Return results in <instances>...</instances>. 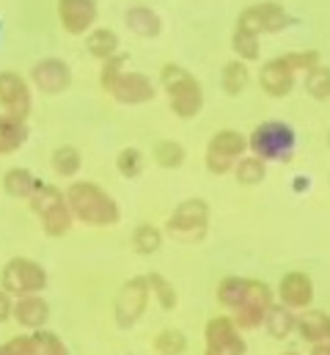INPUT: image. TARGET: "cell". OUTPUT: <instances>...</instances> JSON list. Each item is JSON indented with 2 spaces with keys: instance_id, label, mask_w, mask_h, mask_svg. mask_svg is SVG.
<instances>
[{
  "instance_id": "cell-1",
  "label": "cell",
  "mask_w": 330,
  "mask_h": 355,
  "mask_svg": "<svg viewBox=\"0 0 330 355\" xmlns=\"http://www.w3.org/2000/svg\"><path fill=\"white\" fill-rule=\"evenodd\" d=\"M64 193H67V201H69L75 220H80L85 226L107 229V226H116L121 218V209L113 201V196L105 187H99L96 182H85V179L72 182Z\"/></svg>"
},
{
  "instance_id": "cell-2",
  "label": "cell",
  "mask_w": 330,
  "mask_h": 355,
  "mask_svg": "<svg viewBox=\"0 0 330 355\" xmlns=\"http://www.w3.org/2000/svg\"><path fill=\"white\" fill-rule=\"evenodd\" d=\"M31 209L42 218V229L47 237H64L75 223L67 193L58 190L55 184H47V182L36 184V190L31 196Z\"/></svg>"
},
{
  "instance_id": "cell-3",
  "label": "cell",
  "mask_w": 330,
  "mask_h": 355,
  "mask_svg": "<svg viewBox=\"0 0 330 355\" xmlns=\"http://www.w3.org/2000/svg\"><path fill=\"white\" fill-rule=\"evenodd\" d=\"M248 146L264 163H289L297 149V132L286 121H261L248 138Z\"/></svg>"
},
{
  "instance_id": "cell-4",
  "label": "cell",
  "mask_w": 330,
  "mask_h": 355,
  "mask_svg": "<svg viewBox=\"0 0 330 355\" xmlns=\"http://www.w3.org/2000/svg\"><path fill=\"white\" fill-rule=\"evenodd\" d=\"M160 80H163V89L168 94L171 110L179 119H196L198 110L204 107V91L198 86V80L193 75H187L176 64H168L165 67L163 72H160Z\"/></svg>"
},
{
  "instance_id": "cell-5",
  "label": "cell",
  "mask_w": 330,
  "mask_h": 355,
  "mask_svg": "<svg viewBox=\"0 0 330 355\" xmlns=\"http://www.w3.org/2000/svg\"><path fill=\"white\" fill-rule=\"evenodd\" d=\"M207 232H209V204L204 198L182 201L165 223V234L176 243H201Z\"/></svg>"
},
{
  "instance_id": "cell-6",
  "label": "cell",
  "mask_w": 330,
  "mask_h": 355,
  "mask_svg": "<svg viewBox=\"0 0 330 355\" xmlns=\"http://www.w3.org/2000/svg\"><path fill=\"white\" fill-rule=\"evenodd\" d=\"M149 300H152V286H149V275H135L130 278L121 292L116 295V306H113V317H116V325L121 331H130L135 328L146 309H149Z\"/></svg>"
},
{
  "instance_id": "cell-7",
  "label": "cell",
  "mask_w": 330,
  "mask_h": 355,
  "mask_svg": "<svg viewBox=\"0 0 330 355\" xmlns=\"http://www.w3.org/2000/svg\"><path fill=\"white\" fill-rule=\"evenodd\" d=\"M0 289H6L11 297L39 295L42 289H47V270L33 259L14 257L0 270Z\"/></svg>"
},
{
  "instance_id": "cell-8",
  "label": "cell",
  "mask_w": 330,
  "mask_h": 355,
  "mask_svg": "<svg viewBox=\"0 0 330 355\" xmlns=\"http://www.w3.org/2000/svg\"><path fill=\"white\" fill-rule=\"evenodd\" d=\"M248 342L237 322L226 314L212 317L204 325V355H245Z\"/></svg>"
},
{
  "instance_id": "cell-9",
  "label": "cell",
  "mask_w": 330,
  "mask_h": 355,
  "mask_svg": "<svg viewBox=\"0 0 330 355\" xmlns=\"http://www.w3.org/2000/svg\"><path fill=\"white\" fill-rule=\"evenodd\" d=\"M245 149H248V138L243 132H237V130H220L207 144L204 163H207V168L212 174L223 177V174H229L237 166V160L245 155Z\"/></svg>"
},
{
  "instance_id": "cell-10",
  "label": "cell",
  "mask_w": 330,
  "mask_h": 355,
  "mask_svg": "<svg viewBox=\"0 0 330 355\" xmlns=\"http://www.w3.org/2000/svg\"><path fill=\"white\" fill-rule=\"evenodd\" d=\"M278 300L292 309V311H303L314 303V281L309 272L303 270H292L278 281Z\"/></svg>"
},
{
  "instance_id": "cell-11",
  "label": "cell",
  "mask_w": 330,
  "mask_h": 355,
  "mask_svg": "<svg viewBox=\"0 0 330 355\" xmlns=\"http://www.w3.org/2000/svg\"><path fill=\"white\" fill-rule=\"evenodd\" d=\"M0 105L11 119L25 121L31 116V91L17 72H0Z\"/></svg>"
},
{
  "instance_id": "cell-12",
  "label": "cell",
  "mask_w": 330,
  "mask_h": 355,
  "mask_svg": "<svg viewBox=\"0 0 330 355\" xmlns=\"http://www.w3.org/2000/svg\"><path fill=\"white\" fill-rule=\"evenodd\" d=\"M292 19L286 17V11L275 3H259L253 8H248L245 14L240 17V28H245L250 33H275V31H284Z\"/></svg>"
},
{
  "instance_id": "cell-13",
  "label": "cell",
  "mask_w": 330,
  "mask_h": 355,
  "mask_svg": "<svg viewBox=\"0 0 330 355\" xmlns=\"http://www.w3.org/2000/svg\"><path fill=\"white\" fill-rule=\"evenodd\" d=\"M113 99H119V102H124V105H141V102H149V99H155V83L146 78V75H141V72H121L119 75V80L113 83Z\"/></svg>"
},
{
  "instance_id": "cell-14",
  "label": "cell",
  "mask_w": 330,
  "mask_h": 355,
  "mask_svg": "<svg viewBox=\"0 0 330 355\" xmlns=\"http://www.w3.org/2000/svg\"><path fill=\"white\" fill-rule=\"evenodd\" d=\"M33 86L42 91V94H61V91L69 89L72 83V72L64 61L58 58H44L33 67Z\"/></svg>"
},
{
  "instance_id": "cell-15",
  "label": "cell",
  "mask_w": 330,
  "mask_h": 355,
  "mask_svg": "<svg viewBox=\"0 0 330 355\" xmlns=\"http://www.w3.org/2000/svg\"><path fill=\"white\" fill-rule=\"evenodd\" d=\"M14 320L25 331H42L50 322V303L42 295H22L14 300Z\"/></svg>"
},
{
  "instance_id": "cell-16",
  "label": "cell",
  "mask_w": 330,
  "mask_h": 355,
  "mask_svg": "<svg viewBox=\"0 0 330 355\" xmlns=\"http://www.w3.org/2000/svg\"><path fill=\"white\" fill-rule=\"evenodd\" d=\"M259 86L267 96H286L295 86V69L286 64V58L267 61L259 72Z\"/></svg>"
},
{
  "instance_id": "cell-17",
  "label": "cell",
  "mask_w": 330,
  "mask_h": 355,
  "mask_svg": "<svg viewBox=\"0 0 330 355\" xmlns=\"http://www.w3.org/2000/svg\"><path fill=\"white\" fill-rule=\"evenodd\" d=\"M58 17L69 33H85L96 19L94 0H58Z\"/></svg>"
},
{
  "instance_id": "cell-18",
  "label": "cell",
  "mask_w": 330,
  "mask_h": 355,
  "mask_svg": "<svg viewBox=\"0 0 330 355\" xmlns=\"http://www.w3.org/2000/svg\"><path fill=\"white\" fill-rule=\"evenodd\" d=\"M328 328H330V314L320 311V309H303L297 311V322H295V331L300 339H306L309 345H317V342H328Z\"/></svg>"
},
{
  "instance_id": "cell-19",
  "label": "cell",
  "mask_w": 330,
  "mask_h": 355,
  "mask_svg": "<svg viewBox=\"0 0 330 355\" xmlns=\"http://www.w3.org/2000/svg\"><path fill=\"white\" fill-rule=\"evenodd\" d=\"M295 322H297V311L286 309L284 303H272L267 309V317H264V325L261 328L267 331L270 339L284 342V339H289L295 334Z\"/></svg>"
},
{
  "instance_id": "cell-20",
  "label": "cell",
  "mask_w": 330,
  "mask_h": 355,
  "mask_svg": "<svg viewBox=\"0 0 330 355\" xmlns=\"http://www.w3.org/2000/svg\"><path fill=\"white\" fill-rule=\"evenodd\" d=\"M248 284H250V278H243V275H226V278L218 284V292H215L218 303H220L223 309H229V311L240 309V306L245 303Z\"/></svg>"
},
{
  "instance_id": "cell-21",
  "label": "cell",
  "mask_w": 330,
  "mask_h": 355,
  "mask_svg": "<svg viewBox=\"0 0 330 355\" xmlns=\"http://www.w3.org/2000/svg\"><path fill=\"white\" fill-rule=\"evenodd\" d=\"M28 138V127L19 119H11L8 113L0 116V157L17 152Z\"/></svg>"
},
{
  "instance_id": "cell-22",
  "label": "cell",
  "mask_w": 330,
  "mask_h": 355,
  "mask_svg": "<svg viewBox=\"0 0 330 355\" xmlns=\"http://www.w3.org/2000/svg\"><path fill=\"white\" fill-rule=\"evenodd\" d=\"M163 248V232L155 223H141L132 232V251L138 257H152Z\"/></svg>"
},
{
  "instance_id": "cell-23",
  "label": "cell",
  "mask_w": 330,
  "mask_h": 355,
  "mask_svg": "<svg viewBox=\"0 0 330 355\" xmlns=\"http://www.w3.org/2000/svg\"><path fill=\"white\" fill-rule=\"evenodd\" d=\"M36 179L28 168H8L3 174V190L11 196V198H31L33 190H36Z\"/></svg>"
},
{
  "instance_id": "cell-24",
  "label": "cell",
  "mask_w": 330,
  "mask_h": 355,
  "mask_svg": "<svg viewBox=\"0 0 330 355\" xmlns=\"http://www.w3.org/2000/svg\"><path fill=\"white\" fill-rule=\"evenodd\" d=\"M127 25L144 39H152L160 33V17L152 8H130L127 11Z\"/></svg>"
},
{
  "instance_id": "cell-25",
  "label": "cell",
  "mask_w": 330,
  "mask_h": 355,
  "mask_svg": "<svg viewBox=\"0 0 330 355\" xmlns=\"http://www.w3.org/2000/svg\"><path fill=\"white\" fill-rule=\"evenodd\" d=\"M50 166H53V171H55L58 177H75L82 166V155L75 146H58V149L53 152Z\"/></svg>"
},
{
  "instance_id": "cell-26",
  "label": "cell",
  "mask_w": 330,
  "mask_h": 355,
  "mask_svg": "<svg viewBox=\"0 0 330 355\" xmlns=\"http://www.w3.org/2000/svg\"><path fill=\"white\" fill-rule=\"evenodd\" d=\"M155 163L165 168V171H173V168H179L182 163H184V146L179 144V141H157L155 144Z\"/></svg>"
},
{
  "instance_id": "cell-27",
  "label": "cell",
  "mask_w": 330,
  "mask_h": 355,
  "mask_svg": "<svg viewBox=\"0 0 330 355\" xmlns=\"http://www.w3.org/2000/svg\"><path fill=\"white\" fill-rule=\"evenodd\" d=\"M157 355H184L187 353V336L179 328H165L152 342Z\"/></svg>"
},
{
  "instance_id": "cell-28",
  "label": "cell",
  "mask_w": 330,
  "mask_h": 355,
  "mask_svg": "<svg viewBox=\"0 0 330 355\" xmlns=\"http://www.w3.org/2000/svg\"><path fill=\"white\" fill-rule=\"evenodd\" d=\"M234 177H237L240 184H259L267 177V163L261 157H256V155L240 157L237 166H234Z\"/></svg>"
},
{
  "instance_id": "cell-29",
  "label": "cell",
  "mask_w": 330,
  "mask_h": 355,
  "mask_svg": "<svg viewBox=\"0 0 330 355\" xmlns=\"http://www.w3.org/2000/svg\"><path fill=\"white\" fill-rule=\"evenodd\" d=\"M31 339H33V355H72L64 339L53 331H44V328L31 331Z\"/></svg>"
},
{
  "instance_id": "cell-30",
  "label": "cell",
  "mask_w": 330,
  "mask_h": 355,
  "mask_svg": "<svg viewBox=\"0 0 330 355\" xmlns=\"http://www.w3.org/2000/svg\"><path fill=\"white\" fill-rule=\"evenodd\" d=\"M116 33L113 31H107V28H99V31H94L91 36H88V53L94 55V58H99V61H107V58H113L116 55Z\"/></svg>"
},
{
  "instance_id": "cell-31",
  "label": "cell",
  "mask_w": 330,
  "mask_h": 355,
  "mask_svg": "<svg viewBox=\"0 0 330 355\" xmlns=\"http://www.w3.org/2000/svg\"><path fill=\"white\" fill-rule=\"evenodd\" d=\"M149 286H152V297L160 303V309H165V311H173V309H176L179 295H176L173 284H171L165 275H160V272H149Z\"/></svg>"
},
{
  "instance_id": "cell-32",
  "label": "cell",
  "mask_w": 330,
  "mask_h": 355,
  "mask_svg": "<svg viewBox=\"0 0 330 355\" xmlns=\"http://www.w3.org/2000/svg\"><path fill=\"white\" fill-rule=\"evenodd\" d=\"M223 91L229 94V96H240L243 89L248 86V67L243 61H229L226 67H223Z\"/></svg>"
},
{
  "instance_id": "cell-33",
  "label": "cell",
  "mask_w": 330,
  "mask_h": 355,
  "mask_svg": "<svg viewBox=\"0 0 330 355\" xmlns=\"http://www.w3.org/2000/svg\"><path fill=\"white\" fill-rule=\"evenodd\" d=\"M116 168H119L121 177H127V179L141 177V171H144V155H141L138 149L127 146V149H121V152L116 155Z\"/></svg>"
},
{
  "instance_id": "cell-34",
  "label": "cell",
  "mask_w": 330,
  "mask_h": 355,
  "mask_svg": "<svg viewBox=\"0 0 330 355\" xmlns=\"http://www.w3.org/2000/svg\"><path fill=\"white\" fill-rule=\"evenodd\" d=\"M306 91L314 99H328L330 96V69L328 67H314L306 75Z\"/></svg>"
},
{
  "instance_id": "cell-35",
  "label": "cell",
  "mask_w": 330,
  "mask_h": 355,
  "mask_svg": "<svg viewBox=\"0 0 330 355\" xmlns=\"http://www.w3.org/2000/svg\"><path fill=\"white\" fill-rule=\"evenodd\" d=\"M234 50H237V55L243 61H256L259 58V39H256V33H250L245 28H237V33H234Z\"/></svg>"
},
{
  "instance_id": "cell-36",
  "label": "cell",
  "mask_w": 330,
  "mask_h": 355,
  "mask_svg": "<svg viewBox=\"0 0 330 355\" xmlns=\"http://www.w3.org/2000/svg\"><path fill=\"white\" fill-rule=\"evenodd\" d=\"M3 347V355H33V339L31 334H19V336H11Z\"/></svg>"
},
{
  "instance_id": "cell-37",
  "label": "cell",
  "mask_w": 330,
  "mask_h": 355,
  "mask_svg": "<svg viewBox=\"0 0 330 355\" xmlns=\"http://www.w3.org/2000/svg\"><path fill=\"white\" fill-rule=\"evenodd\" d=\"M121 67H124V55L119 58V55H113V58H107L105 61V67H102V89L110 94L113 89V83L119 80V75H121Z\"/></svg>"
},
{
  "instance_id": "cell-38",
  "label": "cell",
  "mask_w": 330,
  "mask_h": 355,
  "mask_svg": "<svg viewBox=\"0 0 330 355\" xmlns=\"http://www.w3.org/2000/svg\"><path fill=\"white\" fill-rule=\"evenodd\" d=\"M286 58V64L297 72V69H314V67H320V53H314V50H309V53H292V55H284Z\"/></svg>"
},
{
  "instance_id": "cell-39",
  "label": "cell",
  "mask_w": 330,
  "mask_h": 355,
  "mask_svg": "<svg viewBox=\"0 0 330 355\" xmlns=\"http://www.w3.org/2000/svg\"><path fill=\"white\" fill-rule=\"evenodd\" d=\"M11 317H14V300H11V295L6 289H0V325L8 322Z\"/></svg>"
},
{
  "instance_id": "cell-40",
  "label": "cell",
  "mask_w": 330,
  "mask_h": 355,
  "mask_svg": "<svg viewBox=\"0 0 330 355\" xmlns=\"http://www.w3.org/2000/svg\"><path fill=\"white\" fill-rule=\"evenodd\" d=\"M309 355H330V342H317V345H311V353Z\"/></svg>"
},
{
  "instance_id": "cell-41",
  "label": "cell",
  "mask_w": 330,
  "mask_h": 355,
  "mask_svg": "<svg viewBox=\"0 0 330 355\" xmlns=\"http://www.w3.org/2000/svg\"><path fill=\"white\" fill-rule=\"evenodd\" d=\"M278 355H303V353H297V350H286V353H278Z\"/></svg>"
},
{
  "instance_id": "cell-42",
  "label": "cell",
  "mask_w": 330,
  "mask_h": 355,
  "mask_svg": "<svg viewBox=\"0 0 330 355\" xmlns=\"http://www.w3.org/2000/svg\"><path fill=\"white\" fill-rule=\"evenodd\" d=\"M328 342H330V328H328Z\"/></svg>"
},
{
  "instance_id": "cell-43",
  "label": "cell",
  "mask_w": 330,
  "mask_h": 355,
  "mask_svg": "<svg viewBox=\"0 0 330 355\" xmlns=\"http://www.w3.org/2000/svg\"><path fill=\"white\" fill-rule=\"evenodd\" d=\"M328 146H330V135H328Z\"/></svg>"
},
{
  "instance_id": "cell-44",
  "label": "cell",
  "mask_w": 330,
  "mask_h": 355,
  "mask_svg": "<svg viewBox=\"0 0 330 355\" xmlns=\"http://www.w3.org/2000/svg\"><path fill=\"white\" fill-rule=\"evenodd\" d=\"M0 355H3V347H0Z\"/></svg>"
}]
</instances>
